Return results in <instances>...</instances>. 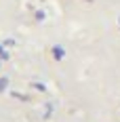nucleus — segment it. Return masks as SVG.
<instances>
[{
	"mask_svg": "<svg viewBox=\"0 0 120 122\" xmlns=\"http://www.w3.org/2000/svg\"><path fill=\"white\" fill-rule=\"evenodd\" d=\"M53 53H55V57H57V59H61V57L65 55V53H63V49H59V46H55V49H53Z\"/></svg>",
	"mask_w": 120,
	"mask_h": 122,
	"instance_id": "1",
	"label": "nucleus"
},
{
	"mask_svg": "<svg viewBox=\"0 0 120 122\" xmlns=\"http://www.w3.org/2000/svg\"><path fill=\"white\" fill-rule=\"evenodd\" d=\"M6 84H9V78H2V80H0V91H4Z\"/></svg>",
	"mask_w": 120,
	"mask_h": 122,
	"instance_id": "2",
	"label": "nucleus"
}]
</instances>
